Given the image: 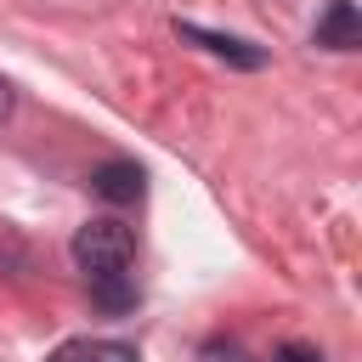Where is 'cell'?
<instances>
[{
  "instance_id": "8",
  "label": "cell",
  "mask_w": 362,
  "mask_h": 362,
  "mask_svg": "<svg viewBox=\"0 0 362 362\" xmlns=\"http://www.w3.org/2000/svg\"><path fill=\"white\" fill-rule=\"evenodd\" d=\"M11 107H17V90H11V79H6V74H0V124H6V119H11Z\"/></svg>"
},
{
  "instance_id": "5",
  "label": "cell",
  "mask_w": 362,
  "mask_h": 362,
  "mask_svg": "<svg viewBox=\"0 0 362 362\" xmlns=\"http://www.w3.org/2000/svg\"><path fill=\"white\" fill-rule=\"evenodd\" d=\"M45 362H141V356L124 339H62Z\"/></svg>"
},
{
  "instance_id": "2",
  "label": "cell",
  "mask_w": 362,
  "mask_h": 362,
  "mask_svg": "<svg viewBox=\"0 0 362 362\" xmlns=\"http://www.w3.org/2000/svg\"><path fill=\"white\" fill-rule=\"evenodd\" d=\"M175 34L192 40V45H204L209 57H221L232 68H266V51L249 45V40H232V34H215V28H198V23H175Z\"/></svg>"
},
{
  "instance_id": "4",
  "label": "cell",
  "mask_w": 362,
  "mask_h": 362,
  "mask_svg": "<svg viewBox=\"0 0 362 362\" xmlns=\"http://www.w3.org/2000/svg\"><path fill=\"white\" fill-rule=\"evenodd\" d=\"M90 187H96L107 204H136V198H141V187H147V175H141V164L113 158V164H102V170L90 175Z\"/></svg>"
},
{
  "instance_id": "6",
  "label": "cell",
  "mask_w": 362,
  "mask_h": 362,
  "mask_svg": "<svg viewBox=\"0 0 362 362\" xmlns=\"http://www.w3.org/2000/svg\"><path fill=\"white\" fill-rule=\"evenodd\" d=\"M90 294H96L102 311H136V283H130V272H119V277H96Z\"/></svg>"
},
{
  "instance_id": "1",
  "label": "cell",
  "mask_w": 362,
  "mask_h": 362,
  "mask_svg": "<svg viewBox=\"0 0 362 362\" xmlns=\"http://www.w3.org/2000/svg\"><path fill=\"white\" fill-rule=\"evenodd\" d=\"M130 260H136V238H130L124 221L102 215V221H85V226L74 232V266H79L90 283H96V277L130 272Z\"/></svg>"
},
{
  "instance_id": "7",
  "label": "cell",
  "mask_w": 362,
  "mask_h": 362,
  "mask_svg": "<svg viewBox=\"0 0 362 362\" xmlns=\"http://www.w3.org/2000/svg\"><path fill=\"white\" fill-rule=\"evenodd\" d=\"M277 362H322V356H317L311 345H283V351H277Z\"/></svg>"
},
{
  "instance_id": "3",
  "label": "cell",
  "mask_w": 362,
  "mask_h": 362,
  "mask_svg": "<svg viewBox=\"0 0 362 362\" xmlns=\"http://www.w3.org/2000/svg\"><path fill=\"white\" fill-rule=\"evenodd\" d=\"M317 45H328V51H356V45H362V11H356V0H334V6L322 11Z\"/></svg>"
}]
</instances>
